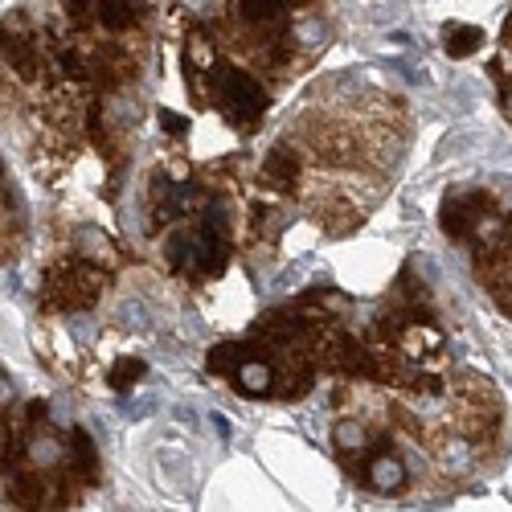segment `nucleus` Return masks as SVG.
Masks as SVG:
<instances>
[{
  "label": "nucleus",
  "instance_id": "obj_6",
  "mask_svg": "<svg viewBox=\"0 0 512 512\" xmlns=\"http://www.w3.org/2000/svg\"><path fill=\"white\" fill-rule=\"evenodd\" d=\"M353 316L357 295L308 287L254 316L242 332L218 340L205 357V369L246 402H304L320 381L349 377Z\"/></svg>",
  "mask_w": 512,
  "mask_h": 512
},
{
  "label": "nucleus",
  "instance_id": "obj_1",
  "mask_svg": "<svg viewBox=\"0 0 512 512\" xmlns=\"http://www.w3.org/2000/svg\"><path fill=\"white\" fill-rule=\"evenodd\" d=\"M410 144L414 107L386 82L357 70L308 82L246 168L242 250H275L295 222L328 242L357 234L398 185Z\"/></svg>",
  "mask_w": 512,
  "mask_h": 512
},
{
  "label": "nucleus",
  "instance_id": "obj_8",
  "mask_svg": "<svg viewBox=\"0 0 512 512\" xmlns=\"http://www.w3.org/2000/svg\"><path fill=\"white\" fill-rule=\"evenodd\" d=\"M455 365L451 340L431 287L406 267L381 300H357L353 353L345 381H369L386 390H431Z\"/></svg>",
  "mask_w": 512,
  "mask_h": 512
},
{
  "label": "nucleus",
  "instance_id": "obj_12",
  "mask_svg": "<svg viewBox=\"0 0 512 512\" xmlns=\"http://www.w3.org/2000/svg\"><path fill=\"white\" fill-rule=\"evenodd\" d=\"M29 234V218H25V201L17 193V181L9 173V160L0 152V263H13Z\"/></svg>",
  "mask_w": 512,
  "mask_h": 512
},
{
  "label": "nucleus",
  "instance_id": "obj_14",
  "mask_svg": "<svg viewBox=\"0 0 512 512\" xmlns=\"http://www.w3.org/2000/svg\"><path fill=\"white\" fill-rule=\"evenodd\" d=\"M17 418H21V394H17V381L9 377V369L0 365V463L9 455L13 431H17Z\"/></svg>",
  "mask_w": 512,
  "mask_h": 512
},
{
  "label": "nucleus",
  "instance_id": "obj_4",
  "mask_svg": "<svg viewBox=\"0 0 512 512\" xmlns=\"http://www.w3.org/2000/svg\"><path fill=\"white\" fill-rule=\"evenodd\" d=\"M127 127L132 119L115 115L58 54L33 5L0 13V144H9L41 189H70L87 164L119 185Z\"/></svg>",
  "mask_w": 512,
  "mask_h": 512
},
{
  "label": "nucleus",
  "instance_id": "obj_3",
  "mask_svg": "<svg viewBox=\"0 0 512 512\" xmlns=\"http://www.w3.org/2000/svg\"><path fill=\"white\" fill-rule=\"evenodd\" d=\"M177 70L197 115L254 140L332 41L328 0H168Z\"/></svg>",
  "mask_w": 512,
  "mask_h": 512
},
{
  "label": "nucleus",
  "instance_id": "obj_7",
  "mask_svg": "<svg viewBox=\"0 0 512 512\" xmlns=\"http://www.w3.org/2000/svg\"><path fill=\"white\" fill-rule=\"evenodd\" d=\"M33 13L58 54L127 119L160 41V0H33Z\"/></svg>",
  "mask_w": 512,
  "mask_h": 512
},
{
  "label": "nucleus",
  "instance_id": "obj_2",
  "mask_svg": "<svg viewBox=\"0 0 512 512\" xmlns=\"http://www.w3.org/2000/svg\"><path fill=\"white\" fill-rule=\"evenodd\" d=\"M504 402L476 369L451 365L431 390L332 381L328 451L361 492L381 500L447 496L500 455Z\"/></svg>",
  "mask_w": 512,
  "mask_h": 512
},
{
  "label": "nucleus",
  "instance_id": "obj_9",
  "mask_svg": "<svg viewBox=\"0 0 512 512\" xmlns=\"http://www.w3.org/2000/svg\"><path fill=\"white\" fill-rule=\"evenodd\" d=\"M103 480L91 431L50 398L21 402V418L0 463V504L29 512L78 508Z\"/></svg>",
  "mask_w": 512,
  "mask_h": 512
},
{
  "label": "nucleus",
  "instance_id": "obj_5",
  "mask_svg": "<svg viewBox=\"0 0 512 512\" xmlns=\"http://www.w3.org/2000/svg\"><path fill=\"white\" fill-rule=\"evenodd\" d=\"M132 226L144 259L193 291L230 275L246 230V168L230 156L168 152L136 185Z\"/></svg>",
  "mask_w": 512,
  "mask_h": 512
},
{
  "label": "nucleus",
  "instance_id": "obj_13",
  "mask_svg": "<svg viewBox=\"0 0 512 512\" xmlns=\"http://www.w3.org/2000/svg\"><path fill=\"white\" fill-rule=\"evenodd\" d=\"M488 74H492L496 107H500V115L512 123V13H508L504 25H500L496 50H492V62H488Z\"/></svg>",
  "mask_w": 512,
  "mask_h": 512
},
{
  "label": "nucleus",
  "instance_id": "obj_10",
  "mask_svg": "<svg viewBox=\"0 0 512 512\" xmlns=\"http://www.w3.org/2000/svg\"><path fill=\"white\" fill-rule=\"evenodd\" d=\"M127 267V254L115 246L111 234L99 226H66L62 238H54L46 263H41L37 287H33V308L41 320H70L99 308L111 287L119 283Z\"/></svg>",
  "mask_w": 512,
  "mask_h": 512
},
{
  "label": "nucleus",
  "instance_id": "obj_11",
  "mask_svg": "<svg viewBox=\"0 0 512 512\" xmlns=\"http://www.w3.org/2000/svg\"><path fill=\"white\" fill-rule=\"evenodd\" d=\"M443 234L467 250L472 275L492 308L512 320V209L488 189H463L443 201Z\"/></svg>",
  "mask_w": 512,
  "mask_h": 512
}]
</instances>
